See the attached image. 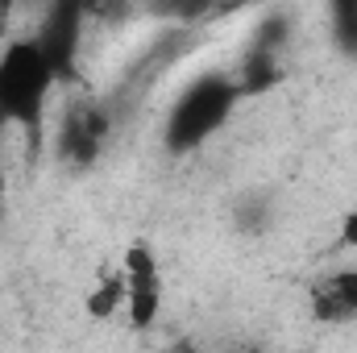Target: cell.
<instances>
[{
	"label": "cell",
	"instance_id": "obj_1",
	"mask_svg": "<svg viewBox=\"0 0 357 353\" xmlns=\"http://www.w3.org/2000/svg\"><path fill=\"white\" fill-rule=\"evenodd\" d=\"M59 80L50 75L42 50L33 38H13L0 50V125L21 129L29 150H42V129H46V100Z\"/></svg>",
	"mask_w": 357,
	"mask_h": 353
},
{
	"label": "cell",
	"instance_id": "obj_2",
	"mask_svg": "<svg viewBox=\"0 0 357 353\" xmlns=\"http://www.w3.org/2000/svg\"><path fill=\"white\" fill-rule=\"evenodd\" d=\"M241 104V88L233 75H220V71H208L199 80H191L187 88L178 91V100L167 112V125H162V142L171 154H191L199 150L212 133L225 129V121L233 117V108Z\"/></svg>",
	"mask_w": 357,
	"mask_h": 353
},
{
	"label": "cell",
	"instance_id": "obj_3",
	"mask_svg": "<svg viewBox=\"0 0 357 353\" xmlns=\"http://www.w3.org/2000/svg\"><path fill=\"white\" fill-rule=\"evenodd\" d=\"M125 316L133 333H150L162 316V270L146 241H133L125 250Z\"/></svg>",
	"mask_w": 357,
	"mask_h": 353
},
{
	"label": "cell",
	"instance_id": "obj_4",
	"mask_svg": "<svg viewBox=\"0 0 357 353\" xmlns=\"http://www.w3.org/2000/svg\"><path fill=\"white\" fill-rule=\"evenodd\" d=\"M50 67L54 80H75L79 71V42H84V8L79 4H50L29 33Z\"/></svg>",
	"mask_w": 357,
	"mask_h": 353
},
{
	"label": "cell",
	"instance_id": "obj_5",
	"mask_svg": "<svg viewBox=\"0 0 357 353\" xmlns=\"http://www.w3.org/2000/svg\"><path fill=\"white\" fill-rule=\"evenodd\" d=\"M112 133V112L96 100H79L67 117H63V129H59V154L71 163V167H91L96 154L104 150Z\"/></svg>",
	"mask_w": 357,
	"mask_h": 353
},
{
	"label": "cell",
	"instance_id": "obj_6",
	"mask_svg": "<svg viewBox=\"0 0 357 353\" xmlns=\"http://www.w3.org/2000/svg\"><path fill=\"white\" fill-rule=\"evenodd\" d=\"M312 320L341 329L357 320V270H337L312 287Z\"/></svg>",
	"mask_w": 357,
	"mask_h": 353
},
{
	"label": "cell",
	"instance_id": "obj_7",
	"mask_svg": "<svg viewBox=\"0 0 357 353\" xmlns=\"http://www.w3.org/2000/svg\"><path fill=\"white\" fill-rule=\"evenodd\" d=\"M84 308H88L91 320H112L125 308V274H104L84 299Z\"/></svg>",
	"mask_w": 357,
	"mask_h": 353
},
{
	"label": "cell",
	"instance_id": "obj_8",
	"mask_svg": "<svg viewBox=\"0 0 357 353\" xmlns=\"http://www.w3.org/2000/svg\"><path fill=\"white\" fill-rule=\"evenodd\" d=\"M328 21H333V38L345 54H357V0H341L328 8Z\"/></svg>",
	"mask_w": 357,
	"mask_h": 353
},
{
	"label": "cell",
	"instance_id": "obj_9",
	"mask_svg": "<svg viewBox=\"0 0 357 353\" xmlns=\"http://www.w3.org/2000/svg\"><path fill=\"white\" fill-rule=\"evenodd\" d=\"M8 29H13V4H0V50L13 42V38H8Z\"/></svg>",
	"mask_w": 357,
	"mask_h": 353
},
{
	"label": "cell",
	"instance_id": "obj_10",
	"mask_svg": "<svg viewBox=\"0 0 357 353\" xmlns=\"http://www.w3.org/2000/svg\"><path fill=\"white\" fill-rule=\"evenodd\" d=\"M341 237H345V246H354V250H357V208L341 220Z\"/></svg>",
	"mask_w": 357,
	"mask_h": 353
},
{
	"label": "cell",
	"instance_id": "obj_11",
	"mask_svg": "<svg viewBox=\"0 0 357 353\" xmlns=\"http://www.w3.org/2000/svg\"><path fill=\"white\" fill-rule=\"evenodd\" d=\"M167 353H204V350H199V341H191V337H175V341L167 345Z\"/></svg>",
	"mask_w": 357,
	"mask_h": 353
},
{
	"label": "cell",
	"instance_id": "obj_12",
	"mask_svg": "<svg viewBox=\"0 0 357 353\" xmlns=\"http://www.w3.org/2000/svg\"><path fill=\"white\" fill-rule=\"evenodd\" d=\"M245 353H266V350H245Z\"/></svg>",
	"mask_w": 357,
	"mask_h": 353
}]
</instances>
